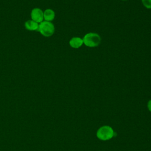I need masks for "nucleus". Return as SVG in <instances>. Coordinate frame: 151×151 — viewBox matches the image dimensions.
I'll list each match as a JSON object with an SVG mask.
<instances>
[{"label":"nucleus","instance_id":"nucleus-1","mask_svg":"<svg viewBox=\"0 0 151 151\" xmlns=\"http://www.w3.org/2000/svg\"><path fill=\"white\" fill-rule=\"evenodd\" d=\"M83 41V44L86 47L89 48H94L98 47L100 45L101 41V38L99 34L96 32H90L84 35Z\"/></svg>","mask_w":151,"mask_h":151},{"label":"nucleus","instance_id":"nucleus-2","mask_svg":"<svg viewBox=\"0 0 151 151\" xmlns=\"http://www.w3.org/2000/svg\"><path fill=\"white\" fill-rule=\"evenodd\" d=\"M114 134V132L113 128L108 125L101 126L96 132L97 137L103 141H106L112 139Z\"/></svg>","mask_w":151,"mask_h":151},{"label":"nucleus","instance_id":"nucleus-3","mask_svg":"<svg viewBox=\"0 0 151 151\" xmlns=\"http://www.w3.org/2000/svg\"><path fill=\"white\" fill-rule=\"evenodd\" d=\"M38 31H39L42 36L50 37L54 34L55 27L51 22L43 21L39 24Z\"/></svg>","mask_w":151,"mask_h":151},{"label":"nucleus","instance_id":"nucleus-4","mask_svg":"<svg viewBox=\"0 0 151 151\" xmlns=\"http://www.w3.org/2000/svg\"><path fill=\"white\" fill-rule=\"evenodd\" d=\"M31 19L40 24L44 21V11L39 8H35L31 12Z\"/></svg>","mask_w":151,"mask_h":151},{"label":"nucleus","instance_id":"nucleus-5","mask_svg":"<svg viewBox=\"0 0 151 151\" xmlns=\"http://www.w3.org/2000/svg\"><path fill=\"white\" fill-rule=\"evenodd\" d=\"M69 45L73 48H79L83 45V38L79 37H72L69 41Z\"/></svg>","mask_w":151,"mask_h":151},{"label":"nucleus","instance_id":"nucleus-6","mask_svg":"<svg viewBox=\"0 0 151 151\" xmlns=\"http://www.w3.org/2000/svg\"><path fill=\"white\" fill-rule=\"evenodd\" d=\"M24 26L25 28L28 31H38L39 24L32 19H29L25 21Z\"/></svg>","mask_w":151,"mask_h":151},{"label":"nucleus","instance_id":"nucleus-7","mask_svg":"<svg viewBox=\"0 0 151 151\" xmlns=\"http://www.w3.org/2000/svg\"><path fill=\"white\" fill-rule=\"evenodd\" d=\"M55 14L53 9L48 8L44 11V19L46 21L51 22L55 18Z\"/></svg>","mask_w":151,"mask_h":151},{"label":"nucleus","instance_id":"nucleus-8","mask_svg":"<svg viewBox=\"0 0 151 151\" xmlns=\"http://www.w3.org/2000/svg\"><path fill=\"white\" fill-rule=\"evenodd\" d=\"M143 5L147 9H151V0H141Z\"/></svg>","mask_w":151,"mask_h":151},{"label":"nucleus","instance_id":"nucleus-9","mask_svg":"<svg viewBox=\"0 0 151 151\" xmlns=\"http://www.w3.org/2000/svg\"><path fill=\"white\" fill-rule=\"evenodd\" d=\"M147 109L149 110V111L150 112H151V99L149 100L148 101H147Z\"/></svg>","mask_w":151,"mask_h":151},{"label":"nucleus","instance_id":"nucleus-10","mask_svg":"<svg viewBox=\"0 0 151 151\" xmlns=\"http://www.w3.org/2000/svg\"><path fill=\"white\" fill-rule=\"evenodd\" d=\"M121 1H128V0H121Z\"/></svg>","mask_w":151,"mask_h":151}]
</instances>
